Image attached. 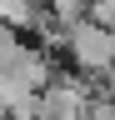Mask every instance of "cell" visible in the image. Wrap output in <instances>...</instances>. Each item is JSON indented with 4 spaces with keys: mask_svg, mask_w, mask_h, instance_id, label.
I'll use <instances>...</instances> for the list:
<instances>
[{
    "mask_svg": "<svg viewBox=\"0 0 115 120\" xmlns=\"http://www.w3.org/2000/svg\"><path fill=\"white\" fill-rule=\"evenodd\" d=\"M75 55L85 60V65H115V35L110 30H100V25H80L75 30Z\"/></svg>",
    "mask_w": 115,
    "mask_h": 120,
    "instance_id": "6da1fadb",
    "label": "cell"
},
{
    "mask_svg": "<svg viewBox=\"0 0 115 120\" xmlns=\"http://www.w3.org/2000/svg\"><path fill=\"white\" fill-rule=\"evenodd\" d=\"M0 15H10V20H25L30 10H25V0H0Z\"/></svg>",
    "mask_w": 115,
    "mask_h": 120,
    "instance_id": "3957f363",
    "label": "cell"
},
{
    "mask_svg": "<svg viewBox=\"0 0 115 120\" xmlns=\"http://www.w3.org/2000/svg\"><path fill=\"white\" fill-rule=\"evenodd\" d=\"M20 60V45H15V35L10 30H0V65H15Z\"/></svg>",
    "mask_w": 115,
    "mask_h": 120,
    "instance_id": "7a4b0ae2",
    "label": "cell"
}]
</instances>
